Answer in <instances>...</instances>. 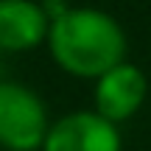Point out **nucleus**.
Masks as SVG:
<instances>
[{"instance_id": "1", "label": "nucleus", "mask_w": 151, "mask_h": 151, "mask_svg": "<svg viewBox=\"0 0 151 151\" xmlns=\"http://www.w3.org/2000/svg\"><path fill=\"white\" fill-rule=\"evenodd\" d=\"M48 50L65 73L78 78H98L126 62V34L112 14L92 6H70L50 20Z\"/></svg>"}, {"instance_id": "2", "label": "nucleus", "mask_w": 151, "mask_h": 151, "mask_svg": "<svg viewBox=\"0 0 151 151\" xmlns=\"http://www.w3.org/2000/svg\"><path fill=\"white\" fill-rule=\"evenodd\" d=\"M48 129L42 98L22 81H0V151H42Z\"/></svg>"}, {"instance_id": "3", "label": "nucleus", "mask_w": 151, "mask_h": 151, "mask_svg": "<svg viewBox=\"0 0 151 151\" xmlns=\"http://www.w3.org/2000/svg\"><path fill=\"white\" fill-rule=\"evenodd\" d=\"M42 151H123V140L115 123L95 109H81L50 123Z\"/></svg>"}, {"instance_id": "4", "label": "nucleus", "mask_w": 151, "mask_h": 151, "mask_svg": "<svg viewBox=\"0 0 151 151\" xmlns=\"http://www.w3.org/2000/svg\"><path fill=\"white\" fill-rule=\"evenodd\" d=\"M148 92V78L132 62H120L112 70L95 78V112L106 118L109 123H123L140 112Z\"/></svg>"}, {"instance_id": "5", "label": "nucleus", "mask_w": 151, "mask_h": 151, "mask_svg": "<svg viewBox=\"0 0 151 151\" xmlns=\"http://www.w3.org/2000/svg\"><path fill=\"white\" fill-rule=\"evenodd\" d=\"M50 17L37 0H0V50L22 53L48 42Z\"/></svg>"}]
</instances>
